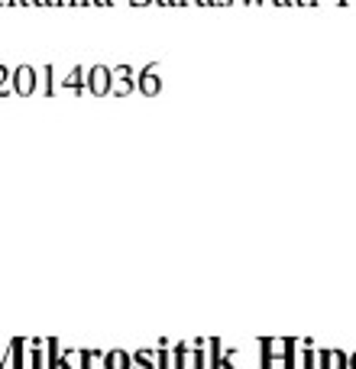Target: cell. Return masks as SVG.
Wrapping results in <instances>:
<instances>
[{"mask_svg": "<svg viewBox=\"0 0 356 369\" xmlns=\"http://www.w3.org/2000/svg\"><path fill=\"white\" fill-rule=\"evenodd\" d=\"M137 91V71L130 69V65H117L110 69V94L117 98H127V94Z\"/></svg>", "mask_w": 356, "mask_h": 369, "instance_id": "6da1fadb", "label": "cell"}, {"mask_svg": "<svg viewBox=\"0 0 356 369\" xmlns=\"http://www.w3.org/2000/svg\"><path fill=\"white\" fill-rule=\"evenodd\" d=\"M33 91H39V75L33 65H20V69H13V94H23V98H30Z\"/></svg>", "mask_w": 356, "mask_h": 369, "instance_id": "7a4b0ae2", "label": "cell"}, {"mask_svg": "<svg viewBox=\"0 0 356 369\" xmlns=\"http://www.w3.org/2000/svg\"><path fill=\"white\" fill-rule=\"evenodd\" d=\"M137 91L149 94V98L162 91V65H149V69L137 71Z\"/></svg>", "mask_w": 356, "mask_h": 369, "instance_id": "3957f363", "label": "cell"}, {"mask_svg": "<svg viewBox=\"0 0 356 369\" xmlns=\"http://www.w3.org/2000/svg\"><path fill=\"white\" fill-rule=\"evenodd\" d=\"M88 94H94V98L110 94V69H107V65H94V69H88Z\"/></svg>", "mask_w": 356, "mask_h": 369, "instance_id": "277c9868", "label": "cell"}, {"mask_svg": "<svg viewBox=\"0 0 356 369\" xmlns=\"http://www.w3.org/2000/svg\"><path fill=\"white\" fill-rule=\"evenodd\" d=\"M88 4H98V7H107V4H114V0H88Z\"/></svg>", "mask_w": 356, "mask_h": 369, "instance_id": "5b68a950", "label": "cell"}, {"mask_svg": "<svg viewBox=\"0 0 356 369\" xmlns=\"http://www.w3.org/2000/svg\"><path fill=\"white\" fill-rule=\"evenodd\" d=\"M272 4H279V7H288V4H295V0H272Z\"/></svg>", "mask_w": 356, "mask_h": 369, "instance_id": "8992f818", "label": "cell"}, {"mask_svg": "<svg viewBox=\"0 0 356 369\" xmlns=\"http://www.w3.org/2000/svg\"><path fill=\"white\" fill-rule=\"evenodd\" d=\"M295 4H302V7H311V4H318V0H295Z\"/></svg>", "mask_w": 356, "mask_h": 369, "instance_id": "52a82bcc", "label": "cell"}, {"mask_svg": "<svg viewBox=\"0 0 356 369\" xmlns=\"http://www.w3.org/2000/svg\"><path fill=\"white\" fill-rule=\"evenodd\" d=\"M59 4H65V7H75L78 0H59Z\"/></svg>", "mask_w": 356, "mask_h": 369, "instance_id": "ba28073f", "label": "cell"}, {"mask_svg": "<svg viewBox=\"0 0 356 369\" xmlns=\"http://www.w3.org/2000/svg\"><path fill=\"white\" fill-rule=\"evenodd\" d=\"M156 4H172V7H178V0H156Z\"/></svg>", "mask_w": 356, "mask_h": 369, "instance_id": "9c48e42d", "label": "cell"}, {"mask_svg": "<svg viewBox=\"0 0 356 369\" xmlns=\"http://www.w3.org/2000/svg\"><path fill=\"white\" fill-rule=\"evenodd\" d=\"M197 4H201V7H207V4H214V0H197Z\"/></svg>", "mask_w": 356, "mask_h": 369, "instance_id": "30bf717a", "label": "cell"}, {"mask_svg": "<svg viewBox=\"0 0 356 369\" xmlns=\"http://www.w3.org/2000/svg\"><path fill=\"white\" fill-rule=\"evenodd\" d=\"M0 4H20V0H0Z\"/></svg>", "mask_w": 356, "mask_h": 369, "instance_id": "8fae6325", "label": "cell"}, {"mask_svg": "<svg viewBox=\"0 0 356 369\" xmlns=\"http://www.w3.org/2000/svg\"><path fill=\"white\" fill-rule=\"evenodd\" d=\"M214 4H234V0H214Z\"/></svg>", "mask_w": 356, "mask_h": 369, "instance_id": "7c38bea8", "label": "cell"}]
</instances>
